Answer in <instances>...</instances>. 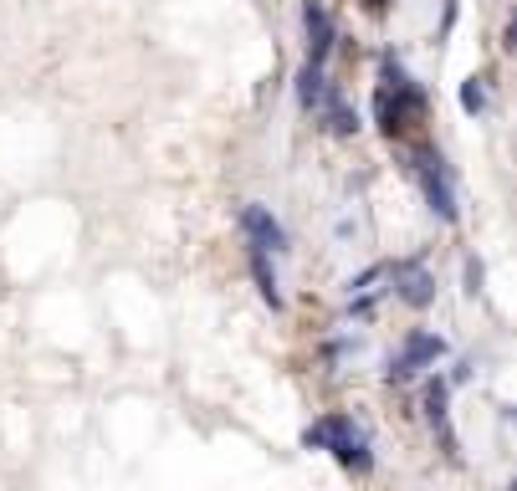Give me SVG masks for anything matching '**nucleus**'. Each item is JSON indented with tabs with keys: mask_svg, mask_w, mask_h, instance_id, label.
<instances>
[]
</instances>
